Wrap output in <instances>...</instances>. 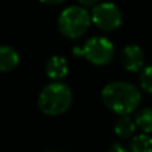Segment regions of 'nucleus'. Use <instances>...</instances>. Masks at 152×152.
<instances>
[{
    "mask_svg": "<svg viewBox=\"0 0 152 152\" xmlns=\"http://www.w3.org/2000/svg\"><path fill=\"white\" fill-rule=\"evenodd\" d=\"M102 100L108 110L120 116L129 115L139 107L142 95L136 86L128 81H111L102 91Z\"/></svg>",
    "mask_w": 152,
    "mask_h": 152,
    "instance_id": "1",
    "label": "nucleus"
},
{
    "mask_svg": "<svg viewBox=\"0 0 152 152\" xmlns=\"http://www.w3.org/2000/svg\"><path fill=\"white\" fill-rule=\"evenodd\" d=\"M72 91L61 81H52L42 89L37 97V107L47 116H59L72 104Z\"/></svg>",
    "mask_w": 152,
    "mask_h": 152,
    "instance_id": "2",
    "label": "nucleus"
},
{
    "mask_svg": "<svg viewBox=\"0 0 152 152\" xmlns=\"http://www.w3.org/2000/svg\"><path fill=\"white\" fill-rule=\"evenodd\" d=\"M92 23L91 15L83 7L71 5L60 12L58 18V28L61 35L68 39L81 37Z\"/></svg>",
    "mask_w": 152,
    "mask_h": 152,
    "instance_id": "3",
    "label": "nucleus"
},
{
    "mask_svg": "<svg viewBox=\"0 0 152 152\" xmlns=\"http://www.w3.org/2000/svg\"><path fill=\"white\" fill-rule=\"evenodd\" d=\"M81 55L91 64L105 66L110 61H112L115 56V45L107 37L94 36L86 42L81 50Z\"/></svg>",
    "mask_w": 152,
    "mask_h": 152,
    "instance_id": "4",
    "label": "nucleus"
},
{
    "mask_svg": "<svg viewBox=\"0 0 152 152\" xmlns=\"http://www.w3.org/2000/svg\"><path fill=\"white\" fill-rule=\"evenodd\" d=\"M91 19L92 23L102 31H113L120 27L123 15L116 4L111 1H103L92 8Z\"/></svg>",
    "mask_w": 152,
    "mask_h": 152,
    "instance_id": "5",
    "label": "nucleus"
},
{
    "mask_svg": "<svg viewBox=\"0 0 152 152\" xmlns=\"http://www.w3.org/2000/svg\"><path fill=\"white\" fill-rule=\"evenodd\" d=\"M120 61L123 67L129 72H137L144 66V53L136 44H129L121 50Z\"/></svg>",
    "mask_w": 152,
    "mask_h": 152,
    "instance_id": "6",
    "label": "nucleus"
},
{
    "mask_svg": "<svg viewBox=\"0 0 152 152\" xmlns=\"http://www.w3.org/2000/svg\"><path fill=\"white\" fill-rule=\"evenodd\" d=\"M45 72H47L48 77L52 79L53 81H59L68 74V61L63 56H52L48 59L47 64H45Z\"/></svg>",
    "mask_w": 152,
    "mask_h": 152,
    "instance_id": "7",
    "label": "nucleus"
},
{
    "mask_svg": "<svg viewBox=\"0 0 152 152\" xmlns=\"http://www.w3.org/2000/svg\"><path fill=\"white\" fill-rule=\"evenodd\" d=\"M19 53L16 52L15 48L10 45H1L0 47V71L8 72L13 69L19 64Z\"/></svg>",
    "mask_w": 152,
    "mask_h": 152,
    "instance_id": "8",
    "label": "nucleus"
},
{
    "mask_svg": "<svg viewBox=\"0 0 152 152\" xmlns=\"http://www.w3.org/2000/svg\"><path fill=\"white\" fill-rule=\"evenodd\" d=\"M136 123L135 120H132L129 118V115H124V116H119L118 120L115 123V134L118 135L121 139H127L131 137L134 135L135 129H136Z\"/></svg>",
    "mask_w": 152,
    "mask_h": 152,
    "instance_id": "9",
    "label": "nucleus"
},
{
    "mask_svg": "<svg viewBox=\"0 0 152 152\" xmlns=\"http://www.w3.org/2000/svg\"><path fill=\"white\" fill-rule=\"evenodd\" d=\"M135 123L144 134H152V107L142 108L135 116Z\"/></svg>",
    "mask_w": 152,
    "mask_h": 152,
    "instance_id": "10",
    "label": "nucleus"
},
{
    "mask_svg": "<svg viewBox=\"0 0 152 152\" xmlns=\"http://www.w3.org/2000/svg\"><path fill=\"white\" fill-rule=\"evenodd\" d=\"M131 152H152V137L147 134L136 135L129 142Z\"/></svg>",
    "mask_w": 152,
    "mask_h": 152,
    "instance_id": "11",
    "label": "nucleus"
},
{
    "mask_svg": "<svg viewBox=\"0 0 152 152\" xmlns=\"http://www.w3.org/2000/svg\"><path fill=\"white\" fill-rule=\"evenodd\" d=\"M140 87L148 94H152V66H148L140 72Z\"/></svg>",
    "mask_w": 152,
    "mask_h": 152,
    "instance_id": "12",
    "label": "nucleus"
},
{
    "mask_svg": "<svg viewBox=\"0 0 152 152\" xmlns=\"http://www.w3.org/2000/svg\"><path fill=\"white\" fill-rule=\"evenodd\" d=\"M108 152H131V151L127 150V148H124L121 144H113L112 147L108 150Z\"/></svg>",
    "mask_w": 152,
    "mask_h": 152,
    "instance_id": "13",
    "label": "nucleus"
},
{
    "mask_svg": "<svg viewBox=\"0 0 152 152\" xmlns=\"http://www.w3.org/2000/svg\"><path fill=\"white\" fill-rule=\"evenodd\" d=\"M97 1H99V0H79V3L83 4L84 7H92V5L95 7Z\"/></svg>",
    "mask_w": 152,
    "mask_h": 152,
    "instance_id": "14",
    "label": "nucleus"
},
{
    "mask_svg": "<svg viewBox=\"0 0 152 152\" xmlns=\"http://www.w3.org/2000/svg\"><path fill=\"white\" fill-rule=\"evenodd\" d=\"M42 3H44V4H50V5H56V4H60V3H63L64 0H40Z\"/></svg>",
    "mask_w": 152,
    "mask_h": 152,
    "instance_id": "15",
    "label": "nucleus"
},
{
    "mask_svg": "<svg viewBox=\"0 0 152 152\" xmlns=\"http://www.w3.org/2000/svg\"><path fill=\"white\" fill-rule=\"evenodd\" d=\"M47 152H55V151H47Z\"/></svg>",
    "mask_w": 152,
    "mask_h": 152,
    "instance_id": "16",
    "label": "nucleus"
}]
</instances>
